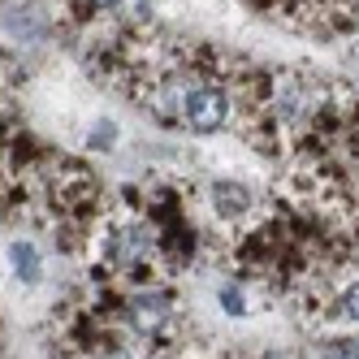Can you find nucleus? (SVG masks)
Instances as JSON below:
<instances>
[{
	"label": "nucleus",
	"mask_w": 359,
	"mask_h": 359,
	"mask_svg": "<svg viewBox=\"0 0 359 359\" xmlns=\"http://www.w3.org/2000/svg\"><path fill=\"white\" fill-rule=\"evenodd\" d=\"M229 117V95L221 87H199L191 100H187V109H182V121L191 126L195 135H212L221 130Z\"/></svg>",
	"instance_id": "1"
},
{
	"label": "nucleus",
	"mask_w": 359,
	"mask_h": 359,
	"mask_svg": "<svg viewBox=\"0 0 359 359\" xmlns=\"http://www.w3.org/2000/svg\"><path fill=\"white\" fill-rule=\"evenodd\" d=\"M126 320H130L135 333L151 338V333H161V325L169 320V299L165 294H139L130 303V312H126Z\"/></svg>",
	"instance_id": "2"
},
{
	"label": "nucleus",
	"mask_w": 359,
	"mask_h": 359,
	"mask_svg": "<svg viewBox=\"0 0 359 359\" xmlns=\"http://www.w3.org/2000/svg\"><path fill=\"white\" fill-rule=\"evenodd\" d=\"M147 251H151V234H147V229H139V225H126V229H117V234H113L109 260H113L117 269H130V264L143 260Z\"/></svg>",
	"instance_id": "3"
},
{
	"label": "nucleus",
	"mask_w": 359,
	"mask_h": 359,
	"mask_svg": "<svg viewBox=\"0 0 359 359\" xmlns=\"http://www.w3.org/2000/svg\"><path fill=\"white\" fill-rule=\"evenodd\" d=\"M212 203H217L221 217H243L251 208V191L238 187V182H217L212 187Z\"/></svg>",
	"instance_id": "4"
},
{
	"label": "nucleus",
	"mask_w": 359,
	"mask_h": 359,
	"mask_svg": "<svg viewBox=\"0 0 359 359\" xmlns=\"http://www.w3.org/2000/svg\"><path fill=\"white\" fill-rule=\"evenodd\" d=\"M273 104H277V117H281V121H299V117H303V91H299V83H290V87L281 83Z\"/></svg>",
	"instance_id": "5"
},
{
	"label": "nucleus",
	"mask_w": 359,
	"mask_h": 359,
	"mask_svg": "<svg viewBox=\"0 0 359 359\" xmlns=\"http://www.w3.org/2000/svg\"><path fill=\"white\" fill-rule=\"evenodd\" d=\"M9 260H13V269H18L22 281H35V277H39V260H35V251H31L27 243H13V247H9Z\"/></svg>",
	"instance_id": "6"
},
{
	"label": "nucleus",
	"mask_w": 359,
	"mask_h": 359,
	"mask_svg": "<svg viewBox=\"0 0 359 359\" xmlns=\"http://www.w3.org/2000/svg\"><path fill=\"white\" fill-rule=\"evenodd\" d=\"M320 359H359V338H333V342H325Z\"/></svg>",
	"instance_id": "7"
},
{
	"label": "nucleus",
	"mask_w": 359,
	"mask_h": 359,
	"mask_svg": "<svg viewBox=\"0 0 359 359\" xmlns=\"http://www.w3.org/2000/svg\"><path fill=\"white\" fill-rule=\"evenodd\" d=\"M342 316L351 320V325H359V281H355V286H346V294H342Z\"/></svg>",
	"instance_id": "8"
},
{
	"label": "nucleus",
	"mask_w": 359,
	"mask_h": 359,
	"mask_svg": "<svg viewBox=\"0 0 359 359\" xmlns=\"http://www.w3.org/2000/svg\"><path fill=\"white\" fill-rule=\"evenodd\" d=\"M221 303H225L229 316H243V294H238V286H221Z\"/></svg>",
	"instance_id": "9"
},
{
	"label": "nucleus",
	"mask_w": 359,
	"mask_h": 359,
	"mask_svg": "<svg viewBox=\"0 0 359 359\" xmlns=\"http://www.w3.org/2000/svg\"><path fill=\"white\" fill-rule=\"evenodd\" d=\"M87 5H91V9H121L126 0H87Z\"/></svg>",
	"instance_id": "10"
},
{
	"label": "nucleus",
	"mask_w": 359,
	"mask_h": 359,
	"mask_svg": "<svg viewBox=\"0 0 359 359\" xmlns=\"http://www.w3.org/2000/svg\"><path fill=\"white\" fill-rule=\"evenodd\" d=\"M260 359H290V355H281V351H269V355H260Z\"/></svg>",
	"instance_id": "11"
},
{
	"label": "nucleus",
	"mask_w": 359,
	"mask_h": 359,
	"mask_svg": "<svg viewBox=\"0 0 359 359\" xmlns=\"http://www.w3.org/2000/svg\"><path fill=\"white\" fill-rule=\"evenodd\" d=\"M104 359H126V355H104Z\"/></svg>",
	"instance_id": "12"
}]
</instances>
